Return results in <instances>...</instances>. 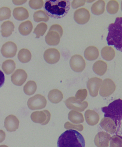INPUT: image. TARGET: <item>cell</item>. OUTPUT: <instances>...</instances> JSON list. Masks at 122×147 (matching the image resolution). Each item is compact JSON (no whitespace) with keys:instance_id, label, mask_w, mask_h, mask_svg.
I'll use <instances>...</instances> for the list:
<instances>
[{"instance_id":"cell-43","label":"cell","mask_w":122,"mask_h":147,"mask_svg":"<svg viewBox=\"0 0 122 147\" xmlns=\"http://www.w3.org/2000/svg\"><path fill=\"white\" fill-rule=\"evenodd\" d=\"M0 147H9L6 145H0Z\"/></svg>"},{"instance_id":"cell-15","label":"cell","mask_w":122,"mask_h":147,"mask_svg":"<svg viewBox=\"0 0 122 147\" xmlns=\"http://www.w3.org/2000/svg\"><path fill=\"white\" fill-rule=\"evenodd\" d=\"M28 75L25 70L18 69L11 75V81L14 85L21 86L24 84L27 78Z\"/></svg>"},{"instance_id":"cell-14","label":"cell","mask_w":122,"mask_h":147,"mask_svg":"<svg viewBox=\"0 0 122 147\" xmlns=\"http://www.w3.org/2000/svg\"><path fill=\"white\" fill-rule=\"evenodd\" d=\"M44 58L47 63L54 64L59 62L60 53L56 48H50L46 50L44 53Z\"/></svg>"},{"instance_id":"cell-25","label":"cell","mask_w":122,"mask_h":147,"mask_svg":"<svg viewBox=\"0 0 122 147\" xmlns=\"http://www.w3.org/2000/svg\"><path fill=\"white\" fill-rule=\"evenodd\" d=\"M33 28V24L31 21L28 20L22 22L18 28L19 31L21 35L27 36L31 33Z\"/></svg>"},{"instance_id":"cell-24","label":"cell","mask_w":122,"mask_h":147,"mask_svg":"<svg viewBox=\"0 0 122 147\" xmlns=\"http://www.w3.org/2000/svg\"><path fill=\"white\" fill-rule=\"evenodd\" d=\"M107 69V65L106 63L102 60L97 61L93 66L94 72L98 75L102 76L106 73Z\"/></svg>"},{"instance_id":"cell-38","label":"cell","mask_w":122,"mask_h":147,"mask_svg":"<svg viewBox=\"0 0 122 147\" xmlns=\"http://www.w3.org/2000/svg\"><path fill=\"white\" fill-rule=\"evenodd\" d=\"M43 1H32L31 0L29 2L30 7L34 9H40L43 7Z\"/></svg>"},{"instance_id":"cell-26","label":"cell","mask_w":122,"mask_h":147,"mask_svg":"<svg viewBox=\"0 0 122 147\" xmlns=\"http://www.w3.org/2000/svg\"><path fill=\"white\" fill-rule=\"evenodd\" d=\"M68 119L71 122L75 124L82 123L84 121L83 114L74 111L69 112L68 115Z\"/></svg>"},{"instance_id":"cell-21","label":"cell","mask_w":122,"mask_h":147,"mask_svg":"<svg viewBox=\"0 0 122 147\" xmlns=\"http://www.w3.org/2000/svg\"><path fill=\"white\" fill-rule=\"evenodd\" d=\"M48 99L52 103L57 104L62 100L63 95L61 91L57 89H54L49 91L48 96Z\"/></svg>"},{"instance_id":"cell-30","label":"cell","mask_w":122,"mask_h":147,"mask_svg":"<svg viewBox=\"0 0 122 147\" xmlns=\"http://www.w3.org/2000/svg\"><path fill=\"white\" fill-rule=\"evenodd\" d=\"M15 61L12 59H8L3 62L2 65V68L4 72L6 75H9L15 71Z\"/></svg>"},{"instance_id":"cell-10","label":"cell","mask_w":122,"mask_h":147,"mask_svg":"<svg viewBox=\"0 0 122 147\" xmlns=\"http://www.w3.org/2000/svg\"><path fill=\"white\" fill-rule=\"evenodd\" d=\"M116 85L113 81L110 78H106L103 81L100 91L101 96H109L114 92L116 90Z\"/></svg>"},{"instance_id":"cell-20","label":"cell","mask_w":122,"mask_h":147,"mask_svg":"<svg viewBox=\"0 0 122 147\" xmlns=\"http://www.w3.org/2000/svg\"><path fill=\"white\" fill-rule=\"evenodd\" d=\"M13 16L18 21H23L29 18V12L26 8L23 7L15 8L13 11Z\"/></svg>"},{"instance_id":"cell-29","label":"cell","mask_w":122,"mask_h":147,"mask_svg":"<svg viewBox=\"0 0 122 147\" xmlns=\"http://www.w3.org/2000/svg\"><path fill=\"white\" fill-rule=\"evenodd\" d=\"M19 60L22 63H27L31 61L32 58L30 51L26 49H22L19 51L18 55Z\"/></svg>"},{"instance_id":"cell-1","label":"cell","mask_w":122,"mask_h":147,"mask_svg":"<svg viewBox=\"0 0 122 147\" xmlns=\"http://www.w3.org/2000/svg\"><path fill=\"white\" fill-rule=\"evenodd\" d=\"M70 7V2L66 0L47 1L44 7L48 16L56 19L65 17L69 12Z\"/></svg>"},{"instance_id":"cell-3","label":"cell","mask_w":122,"mask_h":147,"mask_svg":"<svg viewBox=\"0 0 122 147\" xmlns=\"http://www.w3.org/2000/svg\"><path fill=\"white\" fill-rule=\"evenodd\" d=\"M101 110L104 113L105 117L110 118L115 122L117 127L116 135L119 132H120L121 133L122 100H116L109 104L108 106L102 108Z\"/></svg>"},{"instance_id":"cell-31","label":"cell","mask_w":122,"mask_h":147,"mask_svg":"<svg viewBox=\"0 0 122 147\" xmlns=\"http://www.w3.org/2000/svg\"><path fill=\"white\" fill-rule=\"evenodd\" d=\"M37 89L36 82L33 81H28L23 88L24 92L28 95H33L36 92Z\"/></svg>"},{"instance_id":"cell-22","label":"cell","mask_w":122,"mask_h":147,"mask_svg":"<svg viewBox=\"0 0 122 147\" xmlns=\"http://www.w3.org/2000/svg\"><path fill=\"white\" fill-rule=\"evenodd\" d=\"M99 49L95 46H90L86 49L84 52L85 58L88 60L93 61L97 59L99 56Z\"/></svg>"},{"instance_id":"cell-34","label":"cell","mask_w":122,"mask_h":147,"mask_svg":"<svg viewBox=\"0 0 122 147\" xmlns=\"http://www.w3.org/2000/svg\"><path fill=\"white\" fill-rule=\"evenodd\" d=\"M106 9L108 12L111 14L117 13L119 9V4L116 1H111L108 3Z\"/></svg>"},{"instance_id":"cell-27","label":"cell","mask_w":122,"mask_h":147,"mask_svg":"<svg viewBox=\"0 0 122 147\" xmlns=\"http://www.w3.org/2000/svg\"><path fill=\"white\" fill-rule=\"evenodd\" d=\"M105 2L103 1H98L92 5L91 10L92 13L96 15L103 14L105 10Z\"/></svg>"},{"instance_id":"cell-42","label":"cell","mask_w":122,"mask_h":147,"mask_svg":"<svg viewBox=\"0 0 122 147\" xmlns=\"http://www.w3.org/2000/svg\"><path fill=\"white\" fill-rule=\"evenodd\" d=\"M5 137H6V134L5 132L2 130L0 129V143L5 140Z\"/></svg>"},{"instance_id":"cell-32","label":"cell","mask_w":122,"mask_h":147,"mask_svg":"<svg viewBox=\"0 0 122 147\" xmlns=\"http://www.w3.org/2000/svg\"><path fill=\"white\" fill-rule=\"evenodd\" d=\"M33 19L35 22H38L41 21L46 22L49 21V18L46 12L42 10H39L35 12Z\"/></svg>"},{"instance_id":"cell-33","label":"cell","mask_w":122,"mask_h":147,"mask_svg":"<svg viewBox=\"0 0 122 147\" xmlns=\"http://www.w3.org/2000/svg\"><path fill=\"white\" fill-rule=\"evenodd\" d=\"M47 28V25L45 23L42 22L38 24L33 31V33L36 34V38H39L40 37L44 35Z\"/></svg>"},{"instance_id":"cell-2","label":"cell","mask_w":122,"mask_h":147,"mask_svg":"<svg viewBox=\"0 0 122 147\" xmlns=\"http://www.w3.org/2000/svg\"><path fill=\"white\" fill-rule=\"evenodd\" d=\"M85 141L83 135L73 129L65 131L59 137L58 147H85Z\"/></svg>"},{"instance_id":"cell-16","label":"cell","mask_w":122,"mask_h":147,"mask_svg":"<svg viewBox=\"0 0 122 147\" xmlns=\"http://www.w3.org/2000/svg\"><path fill=\"white\" fill-rule=\"evenodd\" d=\"M110 138V135L107 133L99 132L95 137V145L97 147H108Z\"/></svg>"},{"instance_id":"cell-9","label":"cell","mask_w":122,"mask_h":147,"mask_svg":"<svg viewBox=\"0 0 122 147\" xmlns=\"http://www.w3.org/2000/svg\"><path fill=\"white\" fill-rule=\"evenodd\" d=\"M69 63L71 69L77 72H82L86 67L85 61L80 55H75L72 56Z\"/></svg>"},{"instance_id":"cell-19","label":"cell","mask_w":122,"mask_h":147,"mask_svg":"<svg viewBox=\"0 0 122 147\" xmlns=\"http://www.w3.org/2000/svg\"><path fill=\"white\" fill-rule=\"evenodd\" d=\"M85 116L86 122L91 126L97 125L100 120L99 114L95 111L91 110L86 111L85 112Z\"/></svg>"},{"instance_id":"cell-6","label":"cell","mask_w":122,"mask_h":147,"mask_svg":"<svg viewBox=\"0 0 122 147\" xmlns=\"http://www.w3.org/2000/svg\"><path fill=\"white\" fill-rule=\"evenodd\" d=\"M47 104L46 98L41 94H37L31 97L27 102L28 108L32 110L43 109L46 107Z\"/></svg>"},{"instance_id":"cell-12","label":"cell","mask_w":122,"mask_h":147,"mask_svg":"<svg viewBox=\"0 0 122 147\" xmlns=\"http://www.w3.org/2000/svg\"><path fill=\"white\" fill-rule=\"evenodd\" d=\"M17 47L16 44L12 41H8L2 46L1 52L5 58H12L16 55Z\"/></svg>"},{"instance_id":"cell-5","label":"cell","mask_w":122,"mask_h":147,"mask_svg":"<svg viewBox=\"0 0 122 147\" xmlns=\"http://www.w3.org/2000/svg\"><path fill=\"white\" fill-rule=\"evenodd\" d=\"M63 34V30L61 25L55 24L50 27L49 32L45 36V41L49 45H57L60 41Z\"/></svg>"},{"instance_id":"cell-11","label":"cell","mask_w":122,"mask_h":147,"mask_svg":"<svg viewBox=\"0 0 122 147\" xmlns=\"http://www.w3.org/2000/svg\"><path fill=\"white\" fill-rule=\"evenodd\" d=\"M90 18L89 11L84 8L77 10L74 15V19L78 24L83 25L87 23Z\"/></svg>"},{"instance_id":"cell-23","label":"cell","mask_w":122,"mask_h":147,"mask_svg":"<svg viewBox=\"0 0 122 147\" xmlns=\"http://www.w3.org/2000/svg\"><path fill=\"white\" fill-rule=\"evenodd\" d=\"M15 27L13 23L11 21L4 22L1 26V32L2 36L4 37L9 36L14 31Z\"/></svg>"},{"instance_id":"cell-7","label":"cell","mask_w":122,"mask_h":147,"mask_svg":"<svg viewBox=\"0 0 122 147\" xmlns=\"http://www.w3.org/2000/svg\"><path fill=\"white\" fill-rule=\"evenodd\" d=\"M51 115L49 111H36L31 114V118L33 122L41 124L42 125H47L51 119Z\"/></svg>"},{"instance_id":"cell-35","label":"cell","mask_w":122,"mask_h":147,"mask_svg":"<svg viewBox=\"0 0 122 147\" xmlns=\"http://www.w3.org/2000/svg\"><path fill=\"white\" fill-rule=\"evenodd\" d=\"M110 139V147H122L121 136L114 135Z\"/></svg>"},{"instance_id":"cell-37","label":"cell","mask_w":122,"mask_h":147,"mask_svg":"<svg viewBox=\"0 0 122 147\" xmlns=\"http://www.w3.org/2000/svg\"><path fill=\"white\" fill-rule=\"evenodd\" d=\"M87 96V91L86 89L79 90L76 93V99L79 100L81 102H83V101L86 99Z\"/></svg>"},{"instance_id":"cell-17","label":"cell","mask_w":122,"mask_h":147,"mask_svg":"<svg viewBox=\"0 0 122 147\" xmlns=\"http://www.w3.org/2000/svg\"><path fill=\"white\" fill-rule=\"evenodd\" d=\"M4 123L5 127L8 132H15L19 128V120L13 115H10L7 117L5 118Z\"/></svg>"},{"instance_id":"cell-28","label":"cell","mask_w":122,"mask_h":147,"mask_svg":"<svg viewBox=\"0 0 122 147\" xmlns=\"http://www.w3.org/2000/svg\"><path fill=\"white\" fill-rule=\"evenodd\" d=\"M101 55L103 59L106 61H110L114 58L115 52L112 47L106 46L102 49Z\"/></svg>"},{"instance_id":"cell-36","label":"cell","mask_w":122,"mask_h":147,"mask_svg":"<svg viewBox=\"0 0 122 147\" xmlns=\"http://www.w3.org/2000/svg\"><path fill=\"white\" fill-rule=\"evenodd\" d=\"M11 17V10L8 7L0 8V21L9 19Z\"/></svg>"},{"instance_id":"cell-39","label":"cell","mask_w":122,"mask_h":147,"mask_svg":"<svg viewBox=\"0 0 122 147\" xmlns=\"http://www.w3.org/2000/svg\"><path fill=\"white\" fill-rule=\"evenodd\" d=\"M64 127L65 129H75L77 130L81 131L84 129V127L81 124H79L78 125H74L69 122H67L65 124Z\"/></svg>"},{"instance_id":"cell-18","label":"cell","mask_w":122,"mask_h":147,"mask_svg":"<svg viewBox=\"0 0 122 147\" xmlns=\"http://www.w3.org/2000/svg\"><path fill=\"white\" fill-rule=\"evenodd\" d=\"M100 125L103 129L109 133L114 134L117 131L115 122L110 118H103L101 121Z\"/></svg>"},{"instance_id":"cell-41","label":"cell","mask_w":122,"mask_h":147,"mask_svg":"<svg viewBox=\"0 0 122 147\" xmlns=\"http://www.w3.org/2000/svg\"><path fill=\"white\" fill-rule=\"evenodd\" d=\"M5 78L3 72L0 70V88L3 86L5 83Z\"/></svg>"},{"instance_id":"cell-8","label":"cell","mask_w":122,"mask_h":147,"mask_svg":"<svg viewBox=\"0 0 122 147\" xmlns=\"http://www.w3.org/2000/svg\"><path fill=\"white\" fill-rule=\"evenodd\" d=\"M66 106L69 109H73L82 112L87 108L88 103L86 101L81 102L74 97H71L65 102Z\"/></svg>"},{"instance_id":"cell-40","label":"cell","mask_w":122,"mask_h":147,"mask_svg":"<svg viewBox=\"0 0 122 147\" xmlns=\"http://www.w3.org/2000/svg\"><path fill=\"white\" fill-rule=\"evenodd\" d=\"M85 1H73L72 2V6L73 8H76L83 6L85 3Z\"/></svg>"},{"instance_id":"cell-13","label":"cell","mask_w":122,"mask_h":147,"mask_svg":"<svg viewBox=\"0 0 122 147\" xmlns=\"http://www.w3.org/2000/svg\"><path fill=\"white\" fill-rule=\"evenodd\" d=\"M102 82V80L98 78H90L87 81V88L91 96L93 97L97 96Z\"/></svg>"},{"instance_id":"cell-4","label":"cell","mask_w":122,"mask_h":147,"mask_svg":"<svg viewBox=\"0 0 122 147\" xmlns=\"http://www.w3.org/2000/svg\"><path fill=\"white\" fill-rule=\"evenodd\" d=\"M109 33L106 40L109 45H114L119 51L122 49V18H116L114 23L110 24L108 27Z\"/></svg>"}]
</instances>
